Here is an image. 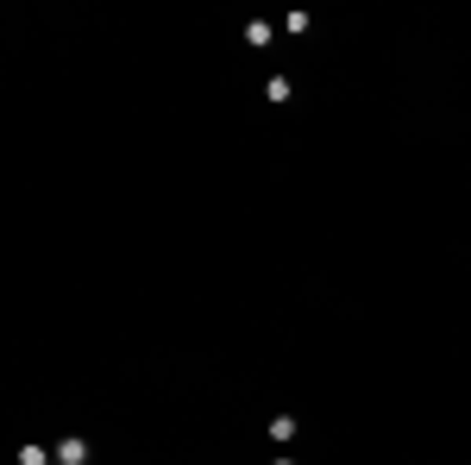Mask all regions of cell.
<instances>
[{
  "instance_id": "6da1fadb",
  "label": "cell",
  "mask_w": 471,
  "mask_h": 465,
  "mask_svg": "<svg viewBox=\"0 0 471 465\" xmlns=\"http://www.w3.org/2000/svg\"><path fill=\"white\" fill-rule=\"evenodd\" d=\"M277 465H289V459H277Z\"/></svg>"
}]
</instances>
